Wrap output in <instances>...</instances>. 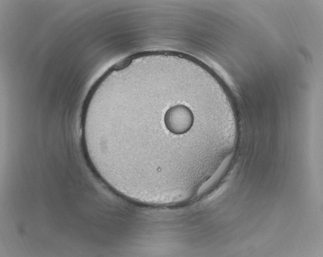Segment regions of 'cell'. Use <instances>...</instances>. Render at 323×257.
<instances>
[{"label": "cell", "mask_w": 323, "mask_h": 257, "mask_svg": "<svg viewBox=\"0 0 323 257\" xmlns=\"http://www.w3.org/2000/svg\"><path fill=\"white\" fill-rule=\"evenodd\" d=\"M167 128L172 133L180 134L186 132L192 124V116L189 109L183 105L171 107L164 117Z\"/></svg>", "instance_id": "6da1fadb"}]
</instances>
